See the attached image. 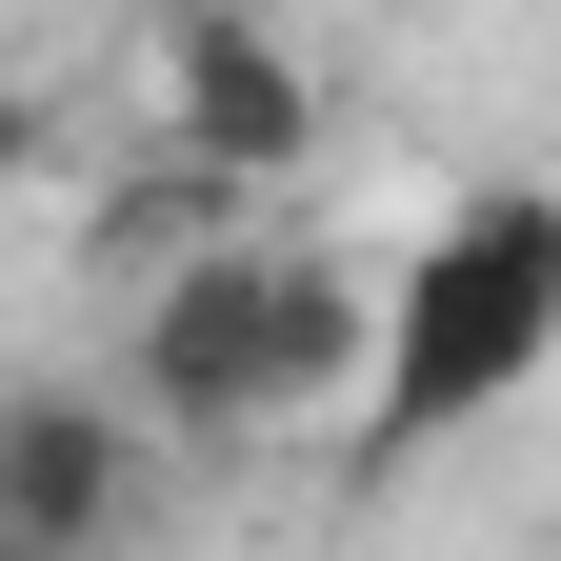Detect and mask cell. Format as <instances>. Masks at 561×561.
<instances>
[{
  "instance_id": "obj_3",
  "label": "cell",
  "mask_w": 561,
  "mask_h": 561,
  "mask_svg": "<svg viewBox=\"0 0 561 561\" xmlns=\"http://www.w3.org/2000/svg\"><path fill=\"white\" fill-rule=\"evenodd\" d=\"M140 140L201 181H301L321 161V60L261 21V0H140Z\"/></svg>"
},
{
  "instance_id": "obj_1",
  "label": "cell",
  "mask_w": 561,
  "mask_h": 561,
  "mask_svg": "<svg viewBox=\"0 0 561 561\" xmlns=\"http://www.w3.org/2000/svg\"><path fill=\"white\" fill-rule=\"evenodd\" d=\"M561 362V181H481L381 301V442H461L481 401H522Z\"/></svg>"
},
{
  "instance_id": "obj_4",
  "label": "cell",
  "mask_w": 561,
  "mask_h": 561,
  "mask_svg": "<svg viewBox=\"0 0 561 561\" xmlns=\"http://www.w3.org/2000/svg\"><path fill=\"white\" fill-rule=\"evenodd\" d=\"M140 442V401H0V561H121Z\"/></svg>"
},
{
  "instance_id": "obj_2",
  "label": "cell",
  "mask_w": 561,
  "mask_h": 561,
  "mask_svg": "<svg viewBox=\"0 0 561 561\" xmlns=\"http://www.w3.org/2000/svg\"><path fill=\"white\" fill-rule=\"evenodd\" d=\"M121 381L161 442H261V421H301V381H280V241H161L140 261V321H121Z\"/></svg>"
}]
</instances>
